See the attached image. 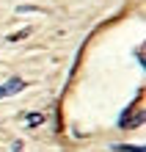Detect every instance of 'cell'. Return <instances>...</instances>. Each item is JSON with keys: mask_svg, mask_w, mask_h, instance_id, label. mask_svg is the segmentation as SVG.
<instances>
[{"mask_svg": "<svg viewBox=\"0 0 146 152\" xmlns=\"http://www.w3.org/2000/svg\"><path fill=\"white\" fill-rule=\"evenodd\" d=\"M20 88H25V80H20V77H11L8 83H3V86H0V100H3V97H11V94H17Z\"/></svg>", "mask_w": 146, "mask_h": 152, "instance_id": "1", "label": "cell"}, {"mask_svg": "<svg viewBox=\"0 0 146 152\" xmlns=\"http://www.w3.org/2000/svg\"><path fill=\"white\" fill-rule=\"evenodd\" d=\"M41 122H44V119H41L39 113H31V116H28V124H31V127H36V124H41Z\"/></svg>", "mask_w": 146, "mask_h": 152, "instance_id": "2", "label": "cell"}, {"mask_svg": "<svg viewBox=\"0 0 146 152\" xmlns=\"http://www.w3.org/2000/svg\"><path fill=\"white\" fill-rule=\"evenodd\" d=\"M116 149H121V152H143V147H116Z\"/></svg>", "mask_w": 146, "mask_h": 152, "instance_id": "3", "label": "cell"}]
</instances>
